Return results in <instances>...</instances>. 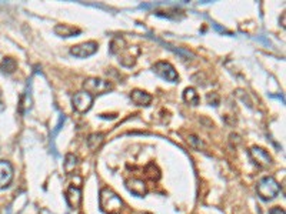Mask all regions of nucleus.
<instances>
[{
  "mask_svg": "<svg viewBox=\"0 0 286 214\" xmlns=\"http://www.w3.org/2000/svg\"><path fill=\"white\" fill-rule=\"evenodd\" d=\"M99 203H101L102 210L106 214H119L123 207L122 199L109 187H103L101 190Z\"/></svg>",
  "mask_w": 286,
  "mask_h": 214,
  "instance_id": "nucleus-1",
  "label": "nucleus"
},
{
  "mask_svg": "<svg viewBox=\"0 0 286 214\" xmlns=\"http://www.w3.org/2000/svg\"><path fill=\"white\" fill-rule=\"evenodd\" d=\"M256 191H258V196H259L262 200L265 201H269V200H273L279 191H281V186L278 183V180L272 176H265L263 179H260L258 186H256Z\"/></svg>",
  "mask_w": 286,
  "mask_h": 214,
  "instance_id": "nucleus-2",
  "label": "nucleus"
},
{
  "mask_svg": "<svg viewBox=\"0 0 286 214\" xmlns=\"http://www.w3.org/2000/svg\"><path fill=\"white\" fill-rule=\"evenodd\" d=\"M116 42L119 43V47H115V46H112V53L113 54H118V57H119V61L123 64V66H126V67H132L135 63H136V56L137 54H133V50H137L135 46L132 47V46H128L126 45V42L123 40V39H116Z\"/></svg>",
  "mask_w": 286,
  "mask_h": 214,
  "instance_id": "nucleus-3",
  "label": "nucleus"
},
{
  "mask_svg": "<svg viewBox=\"0 0 286 214\" xmlns=\"http://www.w3.org/2000/svg\"><path fill=\"white\" fill-rule=\"evenodd\" d=\"M83 89L89 94L95 96V94H103V93L113 90V84L101 77H89L83 83Z\"/></svg>",
  "mask_w": 286,
  "mask_h": 214,
  "instance_id": "nucleus-4",
  "label": "nucleus"
},
{
  "mask_svg": "<svg viewBox=\"0 0 286 214\" xmlns=\"http://www.w3.org/2000/svg\"><path fill=\"white\" fill-rule=\"evenodd\" d=\"M153 72L156 73L159 77L165 79L168 81H172V83H176L179 80V75L176 72V69L169 63V61H165V60H160L153 64Z\"/></svg>",
  "mask_w": 286,
  "mask_h": 214,
  "instance_id": "nucleus-5",
  "label": "nucleus"
},
{
  "mask_svg": "<svg viewBox=\"0 0 286 214\" xmlns=\"http://www.w3.org/2000/svg\"><path fill=\"white\" fill-rule=\"evenodd\" d=\"M249 156H251V159L252 161L260 167V168H268L269 166H272V156L265 150V149H262V147H258V146H253V147H251V150H249Z\"/></svg>",
  "mask_w": 286,
  "mask_h": 214,
  "instance_id": "nucleus-6",
  "label": "nucleus"
},
{
  "mask_svg": "<svg viewBox=\"0 0 286 214\" xmlns=\"http://www.w3.org/2000/svg\"><path fill=\"white\" fill-rule=\"evenodd\" d=\"M93 99L95 97L92 94H89L87 92L82 90V92L75 93V96L72 99V103H73L75 110H78L79 113H86L93 106Z\"/></svg>",
  "mask_w": 286,
  "mask_h": 214,
  "instance_id": "nucleus-7",
  "label": "nucleus"
},
{
  "mask_svg": "<svg viewBox=\"0 0 286 214\" xmlns=\"http://www.w3.org/2000/svg\"><path fill=\"white\" fill-rule=\"evenodd\" d=\"M98 49H99L98 42L90 40V42H83V43H79L76 46H72L70 54L75 56V57H79V59H84V57H89V56L96 53Z\"/></svg>",
  "mask_w": 286,
  "mask_h": 214,
  "instance_id": "nucleus-8",
  "label": "nucleus"
},
{
  "mask_svg": "<svg viewBox=\"0 0 286 214\" xmlns=\"http://www.w3.org/2000/svg\"><path fill=\"white\" fill-rule=\"evenodd\" d=\"M13 166L6 160H0V188L9 187L13 182Z\"/></svg>",
  "mask_w": 286,
  "mask_h": 214,
  "instance_id": "nucleus-9",
  "label": "nucleus"
},
{
  "mask_svg": "<svg viewBox=\"0 0 286 214\" xmlns=\"http://www.w3.org/2000/svg\"><path fill=\"white\" fill-rule=\"evenodd\" d=\"M126 188L129 190L132 194L137 196V197H143L148 194V184L140 180V179H128L126 180Z\"/></svg>",
  "mask_w": 286,
  "mask_h": 214,
  "instance_id": "nucleus-10",
  "label": "nucleus"
},
{
  "mask_svg": "<svg viewBox=\"0 0 286 214\" xmlns=\"http://www.w3.org/2000/svg\"><path fill=\"white\" fill-rule=\"evenodd\" d=\"M130 99L135 105L137 106H149L152 103V96L140 89H135L130 92Z\"/></svg>",
  "mask_w": 286,
  "mask_h": 214,
  "instance_id": "nucleus-11",
  "label": "nucleus"
},
{
  "mask_svg": "<svg viewBox=\"0 0 286 214\" xmlns=\"http://www.w3.org/2000/svg\"><path fill=\"white\" fill-rule=\"evenodd\" d=\"M66 200L72 209H78L82 203V190L78 186H70L66 191Z\"/></svg>",
  "mask_w": 286,
  "mask_h": 214,
  "instance_id": "nucleus-12",
  "label": "nucleus"
},
{
  "mask_svg": "<svg viewBox=\"0 0 286 214\" xmlns=\"http://www.w3.org/2000/svg\"><path fill=\"white\" fill-rule=\"evenodd\" d=\"M183 100L187 103V105H192V106H198L201 103V97H199V93L196 92V89L193 87H186L183 90Z\"/></svg>",
  "mask_w": 286,
  "mask_h": 214,
  "instance_id": "nucleus-13",
  "label": "nucleus"
},
{
  "mask_svg": "<svg viewBox=\"0 0 286 214\" xmlns=\"http://www.w3.org/2000/svg\"><path fill=\"white\" fill-rule=\"evenodd\" d=\"M54 33L60 37H72L80 33V29L70 26V25H57L54 27Z\"/></svg>",
  "mask_w": 286,
  "mask_h": 214,
  "instance_id": "nucleus-14",
  "label": "nucleus"
},
{
  "mask_svg": "<svg viewBox=\"0 0 286 214\" xmlns=\"http://www.w3.org/2000/svg\"><path fill=\"white\" fill-rule=\"evenodd\" d=\"M16 69H17V61L13 57H4L0 63V70L7 73V75L13 73Z\"/></svg>",
  "mask_w": 286,
  "mask_h": 214,
  "instance_id": "nucleus-15",
  "label": "nucleus"
},
{
  "mask_svg": "<svg viewBox=\"0 0 286 214\" xmlns=\"http://www.w3.org/2000/svg\"><path fill=\"white\" fill-rule=\"evenodd\" d=\"M104 134L103 133H92L87 137V146L90 150H98L101 144L103 143Z\"/></svg>",
  "mask_w": 286,
  "mask_h": 214,
  "instance_id": "nucleus-16",
  "label": "nucleus"
},
{
  "mask_svg": "<svg viewBox=\"0 0 286 214\" xmlns=\"http://www.w3.org/2000/svg\"><path fill=\"white\" fill-rule=\"evenodd\" d=\"M76 164H78V157L73 156V154H67L66 156V161H65V170H66V173L73 171L75 167H76Z\"/></svg>",
  "mask_w": 286,
  "mask_h": 214,
  "instance_id": "nucleus-17",
  "label": "nucleus"
},
{
  "mask_svg": "<svg viewBox=\"0 0 286 214\" xmlns=\"http://www.w3.org/2000/svg\"><path fill=\"white\" fill-rule=\"evenodd\" d=\"M187 141H189L190 146H193V147L198 149V150H201V149L205 147V143H203L199 137H196V136H189V137H187Z\"/></svg>",
  "mask_w": 286,
  "mask_h": 214,
  "instance_id": "nucleus-18",
  "label": "nucleus"
},
{
  "mask_svg": "<svg viewBox=\"0 0 286 214\" xmlns=\"http://www.w3.org/2000/svg\"><path fill=\"white\" fill-rule=\"evenodd\" d=\"M206 102L209 105H213V106H218L220 103V97L218 93H208L206 94Z\"/></svg>",
  "mask_w": 286,
  "mask_h": 214,
  "instance_id": "nucleus-19",
  "label": "nucleus"
},
{
  "mask_svg": "<svg viewBox=\"0 0 286 214\" xmlns=\"http://www.w3.org/2000/svg\"><path fill=\"white\" fill-rule=\"evenodd\" d=\"M269 214H285V210L282 207H272L269 210Z\"/></svg>",
  "mask_w": 286,
  "mask_h": 214,
  "instance_id": "nucleus-20",
  "label": "nucleus"
},
{
  "mask_svg": "<svg viewBox=\"0 0 286 214\" xmlns=\"http://www.w3.org/2000/svg\"><path fill=\"white\" fill-rule=\"evenodd\" d=\"M3 105V100H1V90H0V107Z\"/></svg>",
  "mask_w": 286,
  "mask_h": 214,
  "instance_id": "nucleus-21",
  "label": "nucleus"
}]
</instances>
